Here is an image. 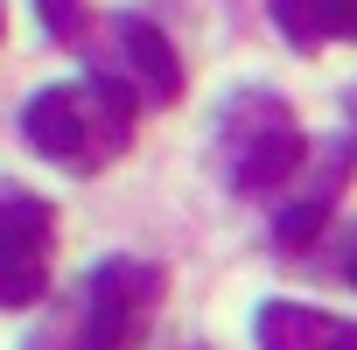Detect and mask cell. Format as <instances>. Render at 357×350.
Segmentation results:
<instances>
[{
  "instance_id": "obj_11",
  "label": "cell",
  "mask_w": 357,
  "mask_h": 350,
  "mask_svg": "<svg viewBox=\"0 0 357 350\" xmlns=\"http://www.w3.org/2000/svg\"><path fill=\"white\" fill-rule=\"evenodd\" d=\"M350 133H357V91H350Z\"/></svg>"
},
{
  "instance_id": "obj_8",
  "label": "cell",
  "mask_w": 357,
  "mask_h": 350,
  "mask_svg": "<svg viewBox=\"0 0 357 350\" xmlns=\"http://www.w3.org/2000/svg\"><path fill=\"white\" fill-rule=\"evenodd\" d=\"M266 15L287 36V50L357 43V0H266Z\"/></svg>"
},
{
  "instance_id": "obj_5",
  "label": "cell",
  "mask_w": 357,
  "mask_h": 350,
  "mask_svg": "<svg viewBox=\"0 0 357 350\" xmlns=\"http://www.w3.org/2000/svg\"><path fill=\"white\" fill-rule=\"evenodd\" d=\"M50 252L56 211L22 183H0V308H36L50 294Z\"/></svg>"
},
{
  "instance_id": "obj_2",
  "label": "cell",
  "mask_w": 357,
  "mask_h": 350,
  "mask_svg": "<svg viewBox=\"0 0 357 350\" xmlns=\"http://www.w3.org/2000/svg\"><path fill=\"white\" fill-rule=\"evenodd\" d=\"M168 280L147 259H98L84 273V287L50 315V329L29 336V350H140L154 308H161Z\"/></svg>"
},
{
  "instance_id": "obj_9",
  "label": "cell",
  "mask_w": 357,
  "mask_h": 350,
  "mask_svg": "<svg viewBox=\"0 0 357 350\" xmlns=\"http://www.w3.org/2000/svg\"><path fill=\"white\" fill-rule=\"evenodd\" d=\"M36 15H43V29L63 50H84V36H91V8L84 0H36Z\"/></svg>"
},
{
  "instance_id": "obj_10",
  "label": "cell",
  "mask_w": 357,
  "mask_h": 350,
  "mask_svg": "<svg viewBox=\"0 0 357 350\" xmlns=\"http://www.w3.org/2000/svg\"><path fill=\"white\" fill-rule=\"evenodd\" d=\"M336 273L357 287V225H343V238H336Z\"/></svg>"
},
{
  "instance_id": "obj_6",
  "label": "cell",
  "mask_w": 357,
  "mask_h": 350,
  "mask_svg": "<svg viewBox=\"0 0 357 350\" xmlns=\"http://www.w3.org/2000/svg\"><path fill=\"white\" fill-rule=\"evenodd\" d=\"M350 154H357V140L308 147V161L294 168L287 197L273 204V245H280V252H308V245L322 238L329 204H336V197H343V183H350Z\"/></svg>"
},
{
  "instance_id": "obj_12",
  "label": "cell",
  "mask_w": 357,
  "mask_h": 350,
  "mask_svg": "<svg viewBox=\"0 0 357 350\" xmlns=\"http://www.w3.org/2000/svg\"><path fill=\"white\" fill-rule=\"evenodd\" d=\"M0 36H8V8H0Z\"/></svg>"
},
{
  "instance_id": "obj_3",
  "label": "cell",
  "mask_w": 357,
  "mask_h": 350,
  "mask_svg": "<svg viewBox=\"0 0 357 350\" xmlns=\"http://www.w3.org/2000/svg\"><path fill=\"white\" fill-rule=\"evenodd\" d=\"M211 161L238 197H280L294 183V168L308 161V140H301V126H294L280 91H238L218 112Z\"/></svg>"
},
{
  "instance_id": "obj_1",
  "label": "cell",
  "mask_w": 357,
  "mask_h": 350,
  "mask_svg": "<svg viewBox=\"0 0 357 350\" xmlns=\"http://www.w3.org/2000/svg\"><path fill=\"white\" fill-rule=\"evenodd\" d=\"M133 98L105 77H70V84H50L22 105V133L43 161L70 168V175H98L112 168L126 147H133Z\"/></svg>"
},
{
  "instance_id": "obj_7",
  "label": "cell",
  "mask_w": 357,
  "mask_h": 350,
  "mask_svg": "<svg viewBox=\"0 0 357 350\" xmlns=\"http://www.w3.org/2000/svg\"><path fill=\"white\" fill-rule=\"evenodd\" d=\"M252 336H259V350H357V322L350 315L301 308V301H266Z\"/></svg>"
},
{
  "instance_id": "obj_4",
  "label": "cell",
  "mask_w": 357,
  "mask_h": 350,
  "mask_svg": "<svg viewBox=\"0 0 357 350\" xmlns=\"http://www.w3.org/2000/svg\"><path fill=\"white\" fill-rule=\"evenodd\" d=\"M84 56H91V77L119 84L133 105H175V98H183V56H175V43L147 15H105V22H91Z\"/></svg>"
}]
</instances>
